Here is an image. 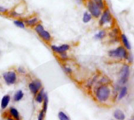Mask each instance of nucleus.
<instances>
[{
    "instance_id": "obj_16",
    "label": "nucleus",
    "mask_w": 134,
    "mask_h": 120,
    "mask_svg": "<svg viewBox=\"0 0 134 120\" xmlns=\"http://www.w3.org/2000/svg\"><path fill=\"white\" fill-rule=\"evenodd\" d=\"M128 94V88L126 86H122L119 91V94H118V100H122V98H124Z\"/></svg>"
},
{
    "instance_id": "obj_19",
    "label": "nucleus",
    "mask_w": 134,
    "mask_h": 120,
    "mask_svg": "<svg viewBox=\"0 0 134 120\" xmlns=\"http://www.w3.org/2000/svg\"><path fill=\"white\" fill-rule=\"evenodd\" d=\"M48 104H49V98H48V94L46 93L45 97H44V100L42 102V110L46 113L47 109H48Z\"/></svg>"
},
{
    "instance_id": "obj_29",
    "label": "nucleus",
    "mask_w": 134,
    "mask_h": 120,
    "mask_svg": "<svg viewBox=\"0 0 134 120\" xmlns=\"http://www.w3.org/2000/svg\"><path fill=\"white\" fill-rule=\"evenodd\" d=\"M10 16H13V17H18V16H20V14L19 12H15V11H11V12H10Z\"/></svg>"
},
{
    "instance_id": "obj_5",
    "label": "nucleus",
    "mask_w": 134,
    "mask_h": 120,
    "mask_svg": "<svg viewBox=\"0 0 134 120\" xmlns=\"http://www.w3.org/2000/svg\"><path fill=\"white\" fill-rule=\"evenodd\" d=\"M35 31L38 34V35L46 42H50L52 39V36L49 31L45 30L44 27L41 23H38L35 27Z\"/></svg>"
},
{
    "instance_id": "obj_12",
    "label": "nucleus",
    "mask_w": 134,
    "mask_h": 120,
    "mask_svg": "<svg viewBox=\"0 0 134 120\" xmlns=\"http://www.w3.org/2000/svg\"><path fill=\"white\" fill-rule=\"evenodd\" d=\"M45 94H46V92H45L44 88L42 87V88L39 91V92L35 96V102L38 103V104H42L43 100H44Z\"/></svg>"
},
{
    "instance_id": "obj_23",
    "label": "nucleus",
    "mask_w": 134,
    "mask_h": 120,
    "mask_svg": "<svg viewBox=\"0 0 134 120\" xmlns=\"http://www.w3.org/2000/svg\"><path fill=\"white\" fill-rule=\"evenodd\" d=\"M62 68H63V70H64V73H65L66 74H68V75H71V74L73 73V70H72V69H71L69 66L64 64V65H62Z\"/></svg>"
},
{
    "instance_id": "obj_14",
    "label": "nucleus",
    "mask_w": 134,
    "mask_h": 120,
    "mask_svg": "<svg viewBox=\"0 0 134 120\" xmlns=\"http://www.w3.org/2000/svg\"><path fill=\"white\" fill-rule=\"evenodd\" d=\"M38 21H39L38 18L35 16V17H31V18L26 20L24 23H25V25L27 27H35L38 23H39Z\"/></svg>"
},
{
    "instance_id": "obj_20",
    "label": "nucleus",
    "mask_w": 134,
    "mask_h": 120,
    "mask_svg": "<svg viewBox=\"0 0 134 120\" xmlns=\"http://www.w3.org/2000/svg\"><path fill=\"white\" fill-rule=\"evenodd\" d=\"M59 120H71L69 116L63 111H60L57 114Z\"/></svg>"
},
{
    "instance_id": "obj_25",
    "label": "nucleus",
    "mask_w": 134,
    "mask_h": 120,
    "mask_svg": "<svg viewBox=\"0 0 134 120\" xmlns=\"http://www.w3.org/2000/svg\"><path fill=\"white\" fill-rule=\"evenodd\" d=\"M16 73H17L18 74H20V75H25L26 73H27V71H26V70L24 69V67H23V66H19V67L16 69Z\"/></svg>"
},
{
    "instance_id": "obj_10",
    "label": "nucleus",
    "mask_w": 134,
    "mask_h": 120,
    "mask_svg": "<svg viewBox=\"0 0 134 120\" xmlns=\"http://www.w3.org/2000/svg\"><path fill=\"white\" fill-rule=\"evenodd\" d=\"M8 115L9 116L13 118L14 119L16 120H21V116H20V114L18 111V109L13 106H11L8 109Z\"/></svg>"
},
{
    "instance_id": "obj_28",
    "label": "nucleus",
    "mask_w": 134,
    "mask_h": 120,
    "mask_svg": "<svg viewBox=\"0 0 134 120\" xmlns=\"http://www.w3.org/2000/svg\"><path fill=\"white\" fill-rule=\"evenodd\" d=\"M94 2H96V3H97V5L100 9H103V8H104V6L102 0H94Z\"/></svg>"
},
{
    "instance_id": "obj_17",
    "label": "nucleus",
    "mask_w": 134,
    "mask_h": 120,
    "mask_svg": "<svg viewBox=\"0 0 134 120\" xmlns=\"http://www.w3.org/2000/svg\"><path fill=\"white\" fill-rule=\"evenodd\" d=\"M121 40H122V42L124 45V47L127 49V50H130L131 49V45L127 38V37L125 35V34H122L121 35Z\"/></svg>"
},
{
    "instance_id": "obj_18",
    "label": "nucleus",
    "mask_w": 134,
    "mask_h": 120,
    "mask_svg": "<svg viewBox=\"0 0 134 120\" xmlns=\"http://www.w3.org/2000/svg\"><path fill=\"white\" fill-rule=\"evenodd\" d=\"M98 81H97V84H104V85H109L111 84V80L108 77H107L106 76L103 75L101 77H99L98 79Z\"/></svg>"
},
{
    "instance_id": "obj_8",
    "label": "nucleus",
    "mask_w": 134,
    "mask_h": 120,
    "mask_svg": "<svg viewBox=\"0 0 134 120\" xmlns=\"http://www.w3.org/2000/svg\"><path fill=\"white\" fill-rule=\"evenodd\" d=\"M51 49L53 52L57 53V54H61L64 52H67V51H68L70 49V45H67V44H64L61 45H51Z\"/></svg>"
},
{
    "instance_id": "obj_27",
    "label": "nucleus",
    "mask_w": 134,
    "mask_h": 120,
    "mask_svg": "<svg viewBox=\"0 0 134 120\" xmlns=\"http://www.w3.org/2000/svg\"><path fill=\"white\" fill-rule=\"evenodd\" d=\"M45 117H46V112L41 110L37 116V120H45Z\"/></svg>"
},
{
    "instance_id": "obj_9",
    "label": "nucleus",
    "mask_w": 134,
    "mask_h": 120,
    "mask_svg": "<svg viewBox=\"0 0 134 120\" xmlns=\"http://www.w3.org/2000/svg\"><path fill=\"white\" fill-rule=\"evenodd\" d=\"M111 19H112V17H111L110 10L109 9L104 10V13H103L100 20V22H99L100 26H104L105 23H110L111 21Z\"/></svg>"
},
{
    "instance_id": "obj_31",
    "label": "nucleus",
    "mask_w": 134,
    "mask_h": 120,
    "mask_svg": "<svg viewBox=\"0 0 134 120\" xmlns=\"http://www.w3.org/2000/svg\"><path fill=\"white\" fill-rule=\"evenodd\" d=\"M6 120H16V119H14L13 118H12V117H10V116H7Z\"/></svg>"
},
{
    "instance_id": "obj_24",
    "label": "nucleus",
    "mask_w": 134,
    "mask_h": 120,
    "mask_svg": "<svg viewBox=\"0 0 134 120\" xmlns=\"http://www.w3.org/2000/svg\"><path fill=\"white\" fill-rule=\"evenodd\" d=\"M91 18H92V16L91 14H90L88 12H85L84 14H83V18H82V21L84 23H88L91 20Z\"/></svg>"
},
{
    "instance_id": "obj_22",
    "label": "nucleus",
    "mask_w": 134,
    "mask_h": 120,
    "mask_svg": "<svg viewBox=\"0 0 134 120\" xmlns=\"http://www.w3.org/2000/svg\"><path fill=\"white\" fill-rule=\"evenodd\" d=\"M105 35H106L105 30H100L97 34H95L94 38L97 39V40H101V39H103L105 37Z\"/></svg>"
},
{
    "instance_id": "obj_15",
    "label": "nucleus",
    "mask_w": 134,
    "mask_h": 120,
    "mask_svg": "<svg viewBox=\"0 0 134 120\" xmlns=\"http://www.w3.org/2000/svg\"><path fill=\"white\" fill-rule=\"evenodd\" d=\"M113 116L116 120H125L126 115L121 109H116L113 112Z\"/></svg>"
},
{
    "instance_id": "obj_2",
    "label": "nucleus",
    "mask_w": 134,
    "mask_h": 120,
    "mask_svg": "<svg viewBox=\"0 0 134 120\" xmlns=\"http://www.w3.org/2000/svg\"><path fill=\"white\" fill-rule=\"evenodd\" d=\"M108 55L112 59H120V60H124V59L127 60L130 54L128 53L125 47L120 46L115 49H112L109 51Z\"/></svg>"
},
{
    "instance_id": "obj_13",
    "label": "nucleus",
    "mask_w": 134,
    "mask_h": 120,
    "mask_svg": "<svg viewBox=\"0 0 134 120\" xmlns=\"http://www.w3.org/2000/svg\"><path fill=\"white\" fill-rule=\"evenodd\" d=\"M24 91L22 90H17L13 96V101L14 102H19L24 98Z\"/></svg>"
},
{
    "instance_id": "obj_26",
    "label": "nucleus",
    "mask_w": 134,
    "mask_h": 120,
    "mask_svg": "<svg viewBox=\"0 0 134 120\" xmlns=\"http://www.w3.org/2000/svg\"><path fill=\"white\" fill-rule=\"evenodd\" d=\"M59 59H60V61H67L68 59V55L66 52H64V53H61V54H59Z\"/></svg>"
},
{
    "instance_id": "obj_7",
    "label": "nucleus",
    "mask_w": 134,
    "mask_h": 120,
    "mask_svg": "<svg viewBox=\"0 0 134 120\" xmlns=\"http://www.w3.org/2000/svg\"><path fill=\"white\" fill-rule=\"evenodd\" d=\"M87 7H88L89 11L90 12V14L92 16H93L94 17L97 18L100 16V14H101L100 8L97 5L96 2H94L93 1H89L87 3Z\"/></svg>"
},
{
    "instance_id": "obj_1",
    "label": "nucleus",
    "mask_w": 134,
    "mask_h": 120,
    "mask_svg": "<svg viewBox=\"0 0 134 120\" xmlns=\"http://www.w3.org/2000/svg\"><path fill=\"white\" fill-rule=\"evenodd\" d=\"M112 90L110 85L98 84L94 87L93 96L96 101L100 104L107 103L111 97Z\"/></svg>"
},
{
    "instance_id": "obj_11",
    "label": "nucleus",
    "mask_w": 134,
    "mask_h": 120,
    "mask_svg": "<svg viewBox=\"0 0 134 120\" xmlns=\"http://www.w3.org/2000/svg\"><path fill=\"white\" fill-rule=\"evenodd\" d=\"M11 101V96L9 94H5L3 95V97L2 98L1 100V103H0V107L2 109V110H5Z\"/></svg>"
},
{
    "instance_id": "obj_32",
    "label": "nucleus",
    "mask_w": 134,
    "mask_h": 120,
    "mask_svg": "<svg viewBox=\"0 0 134 120\" xmlns=\"http://www.w3.org/2000/svg\"><path fill=\"white\" fill-rule=\"evenodd\" d=\"M133 119L134 120V116H133Z\"/></svg>"
},
{
    "instance_id": "obj_21",
    "label": "nucleus",
    "mask_w": 134,
    "mask_h": 120,
    "mask_svg": "<svg viewBox=\"0 0 134 120\" xmlns=\"http://www.w3.org/2000/svg\"><path fill=\"white\" fill-rule=\"evenodd\" d=\"M13 23L16 27H19V28H21V29H24L26 25H25V23L20 20H15L13 21Z\"/></svg>"
},
{
    "instance_id": "obj_3",
    "label": "nucleus",
    "mask_w": 134,
    "mask_h": 120,
    "mask_svg": "<svg viewBox=\"0 0 134 120\" xmlns=\"http://www.w3.org/2000/svg\"><path fill=\"white\" fill-rule=\"evenodd\" d=\"M2 77L5 84L8 86L14 85L17 81V73L16 70H13L4 72Z\"/></svg>"
},
{
    "instance_id": "obj_30",
    "label": "nucleus",
    "mask_w": 134,
    "mask_h": 120,
    "mask_svg": "<svg viewBox=\"0 0 134 120\" xmlns=\"http://www.w3.org/2000/svg\"><path fill=\"white\" fill-rule=\"evenodd\" d=\"M6 12H7V9L5 8V7H3V6H1L0 5V12L1 13H5Z\"/></svg>"
},
{
    "instance_id": "obj_6",
    "label": "nucleus",
    "mask_w": 134,
    "mask_h": 120,
    "mask_svg": "<svg viewBox=\"0 0 134 120\" xmlns=\"http://www.w3.org/2000/svg\"><path fill=\"white\" fill-rule=\"evenodd\" d=\"M27 87H28L29 91L35 97L39 92V91L42 88V83L38 79H34L33 80L28 83Z\"/></svg>"
},
{
    "instance_id": "obj_4",
    "label": "nucleus",
    "mask_w": 134,
    "mask_h": 120,
    "mask_svg": "<svg viewBox=\"0 0 134 120\" xmlns=\"http://www.w3.org/2000/svg\"><path fill=\"white\" fill-rule=\"evenodd\" d=\"M130 75V68L128 64H124L120 71H119V85H124L127 83L129 77Z\"/></svg>"
}]
</instances>
